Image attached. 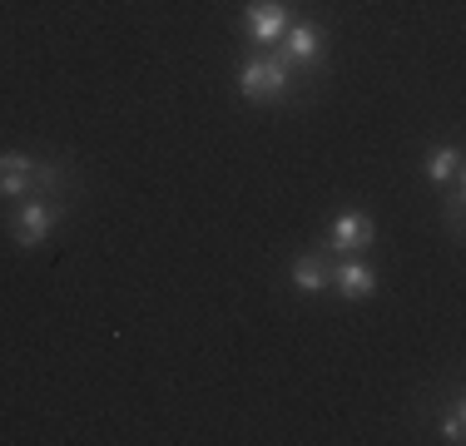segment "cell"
<instances>
[{"instance_id":"6","label":"cell","mask_w":466,"mask_h":446,"mask_svg":"<svg viewBox=\"0 0 466 446\" xmlns=\"http://www.w3.org/2000/svg\"><path fill=\"white\" fill-rule=\"evenodd\" d=\"M332 283H338V293L348 298V303H358V298H368L377 288V273L362 258H352V253H348V258L338 263V273H332Z\"/></svg>"},{"instance_id":"5","label":"cell","mask_w":466,"mask_h":446,"mask_svg":"<svg viewBox=\"0 0 466 446\" xmlns=\"http://www.w3.org/2000/svg\"><path fill=\"white\" fill-rule=\"evenodd\" d=\"M35 188V159L30 154H0V198H20Z\"/></svg>"},{"instance_id":"10","label":"cell","mask_w":466,"mask_h":446,"mask_svg":"<svg viewBox=\"0 0 466 446\" xmlns=\"http://www.w3.org/2000/svg\"><path fill=\"white\" fill-rule=\"evenodd\" d=\"M461 427H466V417H461V407H457L447 417V437H441V441H461Z\"/></svg>"},{"instance_id":"2","label":"cell","mask_w":466,"mask_h":446,"mask_svg":"<svg viewBox=\"0 0 466 446\" xmlns=\"http://www.w3.org/2000/svg\"><path fill=\"white\" fill-rule=\"evenodd\" d=\"M55 218H60V204H50V198L25 204V208L15 214V243H20V248H40V243L50 238Z\"/></svg>"},{"instance_id":"4","label":"cell","mask_w":466,"mask_h":446,"mask_svg":"<svg viewBox=\"0 0 466 446\" xmlns=\"http://www.w3.org/2000/svg\"><path fill=\"white\" fill-rule=\"evenodd\" d=\"M372 218L368 214H342L338 223H332V233H328V248L332 253H362L372 243Z\"/></svg>"},{"instance_id":"8","label":"cell","mask_w":466,"mask_h":446,"mask_svg":"<svg viewBox=\"0 0 466 446\" xmlns=\"http://www.w3.org/2000/svg\"><path fill=\"white\" fill-rule=\"evenodd\" d=\"M328 283H332V273H328V263L318 258V253H308V258L293 263V288L298 293H323Z\"/></svg>"},{"instance_id":"1","label":"cell","mask_w":466,"mask_h":446,"mask_svg":"<svg viewBox=\"0 0 466 446\" xmlns=\"http://www.w3.org/2000/svg\"><path fill=\"white\" fill-rule=\"evenodd\" d=\"M288 85H293L288 80V60H279V55H258V60H248L238 70V89L248 99H258V105L263 99H283Z\"/></svg>"},{"instance_id":"9","label":"cell","mask_w":466,"mask_h":446,"mask_svg":"<svg viewBox=\"0 0 466 446\" xmlns=\"http://www.w3.org/2000/svg\"><path fill=\"white\" fill-rule=\"evenodd\" d=\"M461 174V154L451 149V144H441V149L427 154V178L431 184H441V178H457Z\"/></svg>"},{"instance_id":"7","label":"cell","mask_w":466,"mask_h":446,"mask_svg":"<svg viewBox=\"0 0 466 446\" xmlns=\"http://www.w3.org/2000/svg\"><path fill=\"white\" fill-rule=\"evenodd\" d=\"M248 25H253V40L258 45H279L283 30H288V10L279 0H258V5L248 10Z\"/></svg>"},{"instance_id":"3","label":"cell","mask_w":466,"mask_h":446,"mask_svg":"<svg viewBox=\"0 0 466 446\" xmlns=\"http://www.w3.org/2000/svg\"><path fill=\"white\" fill-rule=\"evenodd\" d=\"M279 45H283V60H298V65L323 60V30L303 25V20H288V30H283Z\"/></svg>"}]
</instances>
